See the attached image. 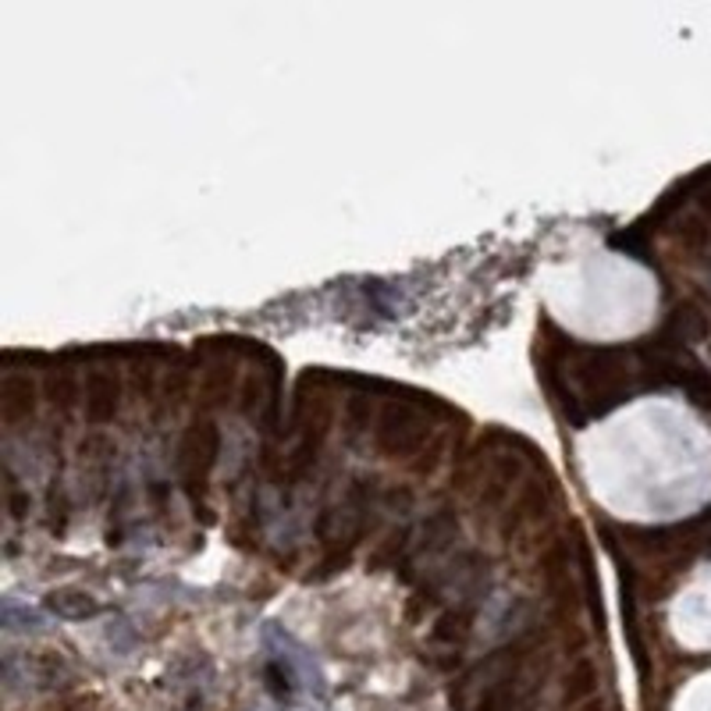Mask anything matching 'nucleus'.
<instances>
[{
	"label": "nucleus",
	"instance_id": "nucleus-1",
	"mask_svg": "<svg viewBox=\"0 0 711 711\" xmlns=\"http://www.w3.org/2000/svg\"><path fill=\"white\" fill-rule=\"evenodd\" d=\"M573 381L584 388L587 413H609L630 396V363L619 349H584L573 363Z\"/></svg>",
	"mask_w": 711,
	"mask_h": 711
},
{
	"label": "nucleus",
	"instance_id": "nucleus-2",
	"mask_svg": "<svg viewBox=\"0 0 711 711\" xmlns=\"http://www.w3.org/2000/svg\"><path fill=\"white\" fill-rule=\"evenodd\" d=\"M221 456V431L210 416H196L186 434H181L178 445V480L181 491L189 495V502L200 509L203 506V491L210 484V474H214Z\"/></svg>",
	"mask_w": 711,
	"mask_h": 711
},
{
	"label": "nucleus",
	"instance_id": "nucleus-3",
	"mask_svg": "<svg viewBox=\"0 0 711 711\" xmlns=\"http://www.w3.org/2000/svg\"><path fill=\"white\" fill-rule=\"evenodd\" d=\"M427 434H431V420L413 402H399V399L385 402L374 420V445L388 459L420 456L423 445H427Z\"/></svg>",
	"mask_w": 711,
	"mask_h": 711
},
{
	"label": "nucleus",
	"instance_id": "nucleus-4",
	"mask_svg": "<svg viewBox=\"0 0 711 711\" xmlns=\"http://www.w3.org/2000/svg\"><path fill=\"white\" fill-rule=\"evenodd\" d=\"M459 534V523L456 516H452L448 509H437L434 516L423 523V531L416 534V541L406 544V552L399 558V566L396 569H410L413 563H420V558H434L437 552H445L452 541H456ZM413 537V534H410Z\"/></svg>",
	"mask_w": 711,
	"mask_h": 711
},
{
	"label": "nucleus",
	"instance_id": "nucleus-5",
	"mask_svg": "<svg viewBox=\"0 0 711 711\" xmlns=\"http://www.w3.org/2000/svg\"><path fill=\"white\" fill-rule=\"evenodd\" d=\"M82 410L89 423H111L121 410V381L111 370H89L82 385Z\"/></svg>",
	"mask_w": 711,
	"mask_h": 711
},
{
	"label": "nucleus",
	"instance_id": "nucleus-6",
	"mask_svg": "<svg viewBox=\"0 0 711 711\" xmlns=\"http://www.w3.org/2000/svg\"><path fill=\"white\" fill-rule=\"evenodd\" d=\"M477 598L480 595L470 591V595H466V601H459L456 609L437 619L434 630H431V644L434 647H448V652L459 658L463 644H466V637H470V630H474V619H477Z\"/></svg>",
	"mask_w": 711,
	"mask_h": 711
},
{
	"label": "nucleus",
	"instance_id": "nucleus-7",
	"mask_svg": "<svg viewBox=\"0 0 711 711\" xmlns=\"http://www.w3.org/2000/svg\"><path fill=\"white\" fill-rule=\"evenodd\" d=\"M36 410V388L29 377L22 374H8L4 381H0V413H4V423H22L29 420Z\"/></svg>",
	"mask_w": 711,
	"mask_h": 711
},
{
	"label": "nucleus",
	"instance_id": "nucleus-8",
	"mask_svg": "<svg viewBox=\"0 0 711 711\" xmlns=\"http://www.w3.org/2000/svg\"><path fill=\"white\" fill-rule=\"evenodd\" d=\"M47 609L60 619H89L100 612V604L93 595L79 591V587H57V591L47 595Z\"/></svg>",
	"mask_w": 711,
	"mask_h": 711
},
{
	"label": "nucleus",
	"instance_id": "nucleus-9",
	"mask_svg": "<svg viewBox=\"0 0 711 711\" xmlns=\"http://www.w3.org/2000/svg\"><path fill=\"white\" fill-rule=\"evenodd\" d=\"M598 690V669L591 662H577L573 665V673L566 679V693H563V701L566 704H577L584 698H591V693Z\"/></svg>",
	"mask_w": 711,
	"mask_h": 711
},
{
	"label": "nucleus",
	"instance_id": "nucleus-10",
	"mask_svg": "<svg viewBox=\"0 0 711 711\" xmlns=\"http://www.w3.org/2000/svg\"><path fill=\"white\" fill-rule=\"evenodd\" d=\"M704 207L711 210V192H704Z\"/></svg>",
	"mask_w": 711,
	"mask_h": 711
}]
</instances>
